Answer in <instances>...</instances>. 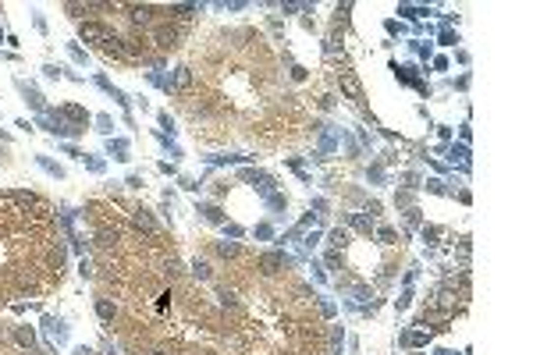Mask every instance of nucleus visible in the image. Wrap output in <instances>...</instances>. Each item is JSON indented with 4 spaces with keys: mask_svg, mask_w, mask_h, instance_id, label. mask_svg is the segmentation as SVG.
<instances>
[{
    "mask_svg": "<svg viewBox=\"0 0 533 355\" xmlns=\"http://www.w3.org/2000/svg\"><path fill=\"white\" fill-rule=\"evenodd\" d=\"M157 47H164V50L178 47V32H174V28H167V25H160L157 28Z\"/></svg>",
    "mask_w": 533,
    "mask_h": 355,
    "instance_id": "nucleus-2",
    "label": "nucleus"
},
{
    "mask_svg": "<svg viewBox=\"0 0 533 355\" xmlns=\"http://www.w3.org/2000/svg\"><path fill=\"white\" fill-rule=\"evenodd\" d=\"M149 355H164V352H149Z\"/></svg>",
    "mask_w": 533,
    "mask_h": 355,
    "instance_id": "nucleus-9",
    "label": "nucleus"
},
{
    "mask_svg": "<svg viewBox=\"0 0 533 355\" xmlns=\"http://www.w3.org/2000/svg\"><path fill=\"white\" fill-rule=\"evenodd\" d=\"M149 14H153L149 7H132V18H135V22H149Z\"/></svg>",
    "mask_w": 533,
    "mask_h": 355,
    "instance_id": "nucleus-6",
    "label": "nucleus"
},
{
    "mask_svg": "<svg viewBox=\"0 0 533 355\" xmlns=\"http://www.w3.org/2000/svg\"><path fill=\"white\" fill-rule=\"evenodd\" d=\"M18 341L22 345H32V330H18Z\"/></svg>",
    "mask_w": 533,
    "mask_h": 355,
    "instance_id": "nucleus-8",
    "label": "nucleus"
},
{
    "mask_svg": "<svg viewBox=\"0 0 533 355\" xmlns=\"http://www.w3.org/2000/svg\"><path fill=\"white\" fill-rule=\"evenodd\" d=\"M341 85H345V93L352 96V100H359V82H356L352 75H341Z\"/></svg>",
    "mask_w": 533,
    "mask_h": 355,
    "instance_id": "nucleus-3",
    "label": "nucleus"
},
{
    "mask_svg": "<svg viewBox=\"0 0 533 355\" xmlns=\"http://www.w3.org/2000/svg\"><path fill=\"white\" fill-rule=\"evenodd\" d=\"M278 263H281V256H263V270L274 274V266H278Z\"/></svg>",
    "mask_w": 533,
    "mask_h": 355,
    "instance_id": "nucleus-7",
    "label": "nucleus"
},
{
    "mask_svg": "<svg viewBox=\"0 0 533 355\" xmlns=\"http://www.w3.org/2000/svg\"><path fill=\"white\" fill-rule=\"evenodd\" d=\"M135 224H139V228H146V231H153V217H149L146 210H139V213H135Z\"/></svg>",
    "mask_w": 533,
    "mask_h": 355,
    "instance_id": "nucleus-4",
    "label": "nucleus"
},
{
    "mask_svg": "<svg viewBox=\"0 0 533 355\" xmlns=\"http://www.w3.org/2000/svg\"><path fill=\"white\" fill-rule=\"evenodd\" d=\"M79 32H82V39H89V43H96V47H100V43H103L107 36H111V32H107L103 25H96V22H82V28H79Z\"/></svg>",
    "mask_w": 533,
    "mask_h": 355,
    "instance_id": "nucleus-1",
    "label": "nucleus"
},
{
    "mask_svg": "<svg viewBox=\"0 0 533 355\" xmlns=\"http://www.w3.org/2000/svg\"><path fill=\"white\" fill-rule=\"evenodd\" d=\"M96 313H100L103 320H111V316H114V305L107 302V299H100V302H96Z\"/></svg>",
    "mask_w": 533,
    "mask_h": 355,
    "instance_id": "nucleus-5",
    "label": "nucleus"
}]
</instances>
